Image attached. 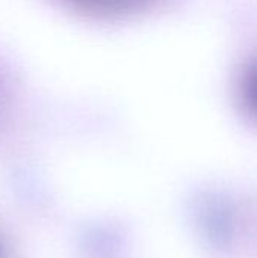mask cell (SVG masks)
<instances>
[{"instance_id":"7a4b0ae2","label":"cell","mask_w":257,"mask_h":258,"mask_svg":"<svg viewBox=\"0 0 257 258\" xmlns=\"http://www.w3.org/2000/svg\"><path fill=\"white\" fill-rule=\"evenodd\" d=\"M241 103L253 115H257V62L251 63L241 79L239 86Z\"/></svg>"},{"instance_id":"3957f363","label":"cell","mask_w":257,"mask_h":258,"mask_svg":"<svg viewBox=\"0 0 257 258\" xmlns=\"http://www.w3.org/2000/svg\"><path fill=\"white\" fill-rule=\"evenodd\" d=\"M8 89L5 86V83L0 80V122L3 121L6 110H8Z\"/></svg>"},{"instance_id":"6da1fadb","label":"cell","mask_w":257,"mask_h":258,"mask_svg":"<svg viewBox=\"0 0 257 258\" xmlns=\"http://www.w3.org/2000/svg\"><path fill=\"white\" fill-rule=\"evenodd\" d=\"M77 9L98 17H124L141 11L151 0H67Z\"/></svg>"},{"instance_id":"277c9868","label":"cell","mask_w":257,"mask_h":258,"mask_svg":"<svg viewBox=\"0 0 257 258\" xmlns=\"http://www.w3.org/2000/svg\"><path fill=\"white\" fill-rule=\"evenodd\" d=\"M0 258H12L9 248L6 246V243L0 239Z\"/></svg>"}]
</instances>
